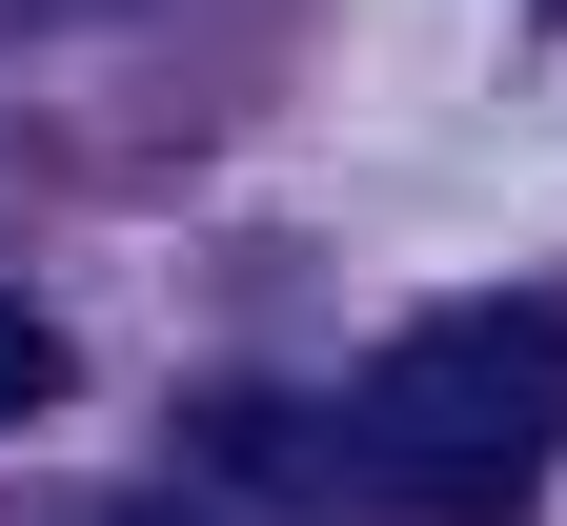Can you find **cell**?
Segmentation results:
<instances>
[{
    "instance_id": "obj_2",
    "label": "cell",
    "mask_w": 567,
    "mask_h": 526,
    "mask_svg": "<svg viewBox=\"0 0 567 526\" xmlns=\"http://www.w3.org/2000/svg\"><path fill=\"white\" fill-rule=\"evenodd\" d=\"M41 405H61V324L0 283V425H41Z\"/></svg>"
},
{
    "instance_id": "obj_3",
    "label": "cell",
    "mask_w": 567,
    "mask_h": 526,
    "mask_svg": "<svg viewBox=\"0 0 567 526\" xmlns=\"http://www.w3.org/2000/svg\"><path fill=\"white\" fill-rule=\"evenodd\" d=\"M122 526H183V506H122Z\"/></svg>"
},
{
    "instance_id": "obj_1",
    "label": "cell",
    "mask_w": 567,
    "mask_h": 526,
    "mask_svg": "<svg viewBox=\"0 0 567 526\" xmlns=\"http://www.w3.org/2000/svg\"><path fill=\"white\" fill-rule=\"evenodd\" d=\"M344 466L385 506H425V526L527 506L567 466V305H425L365 364V405H344Z\"/></svg>"
}]
</instances>
